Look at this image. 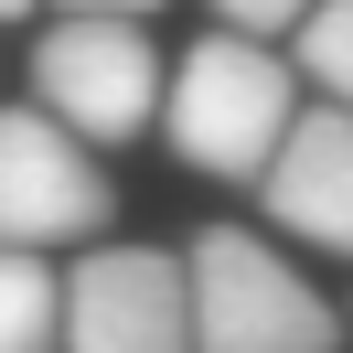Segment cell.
Segmentation results:
<instances>
[{"instance_id": "8", "label": "cell", "mask_w": 353, "mask_h": 353, "mask_svg": "<svg viewBox=\"0 0 353 353\" xmlns=\"http://www.w3.org/2000/svg\"><path fill=\"white\" fill-rule=\"evenodd\" d=\"M300 75L332 97V108H353V0H310V22H300Z\"/></svg>"}, {"instance_id": "6", "label": "cell", "mask_w": 353, "mask_h": 353, "mask_svg": "<svg viewBox=\"0 0 353 353\" xmlns=\"http://www.w3.org/2000/svg\"><path fill=\"white\" fill-rule=\"evenodd\" d=\"M268 214L279 236L353 257V108H300V129L268 161Z\"/></svg>"}, {"instance_id": "5", "label": "cell", "mask_w": 353, "mask_h": 353, "mask_svg": "<svg viewBox=\"0 0 353 353\" xmlns=\"http://www.w3.org/2000/svg\"><path fill=\"white\" fill-rule=\"evenodd\" d=\"M65 353H193V268L161 246H86L65 279Z\"/></svg>"}, {"instance_id": "11", "label": "cell", "mask_w": 353, "mask_h": 353, "mask_svg": "<svg viewBox=\"0 0 353 353\" xmlns=\"http://www.w3.org/2000/svg\"><path fill=\"white\" fill-rule=\"evenodd\" d=\"M11 11H22V0H0V22H11Z\"/></svg>"}, {"instance_id": "9", "label": "cell", "mask_w": 353, "mask_h": 353, "mask_svg": "<svg viewBox=\"0 0 353 353\" xmlns=\"http://www.w3.org/2000/svg\"><path fill=\"white\" fill-rule=\"evenodd\" d=\"M214 22L268 43V32H300V22H310V0H214Z\"/></svg>"}, {"instance_id": "1", "label": "cell", "mask_w": 353, "mask_h": 353, "mask_svg": "<svg viewBox=\"0 0 353 353\" xmlns=\"http://www.w3.org/2000/svg\"><path fill=\"white\" fill-rule=\"evenodd\" d=\"M300 129V65L257 32H203L172 65V97H161V139L182 150V172L203 182H268L279 139Z\"/></svg>"}, {"instance_id": "7", "label": "cell", "mask_w": 353, "mask_h": 353, "mask_svg": "<svg viewBox=\"0 0 353 353\" xmlns=\"http://www.w3.org/2000/svg\"><path fill=\"white\" fill-rule=\"evenodd\" d=\"M0 353H65V279L0 246Z\"/></svg>"}, {"instance_id": "10", "label": "cell", "mask_w": 353, "mask_h": 353, "mask_svg": "<svg viewBox=\"0 0 353 353\" xmlns=\"http://www.w3.org/2000/svg\"><path fill=\"white\" fill-rule=\"evenodd\" d=\"M65 11H108V22H139V11H161V0H65Z\"/></svg>"}, {"instance_id": "2", "label": "cell", "mask_w": 353, "mask_h": 353, "mask_svg": "<svg viewBox=\"0 0 353 353\" xmlns=\"http://www.w3.org/2000/svg\"><path fill=\"white\" fill-rule=\"evenodd\" d=\"M332 343H343V310L268 236L246 225L193 236V353H332Z\"/></svg>"}, {"instance_id": "3", "label": "cell", "mask_w": 353, "mask_h": 353, "mask_svg": "<svg viewBox=\"0 0 353 353\" xmlns=\"http://www.w3.org/2000/svg\"><path fill=\"white\" fill-rule=\"evenodd\" d=\"M32 97L43 118H65L86 150H118L161 118L172 75H161V43L139 22H108V11H65V22L32 43Z\"/></svg>"}, {"instance_id": "4", "label": "cell", "mask_w": 353, "mask_h": 353, "mask_svg": "<svg viewBox=\"0 0 353 353\" xmlns=\"http://www.w3.org/2000/svg\"><path fill=\"white\" fill-rule=\"evenodd\" d=\"M108 225V161L43 108H0V246H75Z\"/></svg>"}]
</instances>
